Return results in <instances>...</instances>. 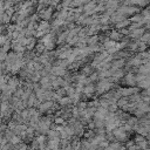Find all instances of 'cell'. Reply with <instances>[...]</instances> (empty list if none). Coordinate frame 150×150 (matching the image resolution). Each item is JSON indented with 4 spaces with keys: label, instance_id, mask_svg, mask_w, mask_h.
I'll return each instance as SVG.
<instances>
[{
    "label": "cell",
    "instance_id": "1",
    "mask_svg": "<svg viewBox=\"0 0 150 150\" xmlns=\"http://www.w3.org/2000/svg\"><path fill=\"white\" fill-rule=\"evenodd\" d=\"M54 12H55V9L48 6V7L43 8L41 12H39V13H36V14L39 15L40 19H42V21L49 22V20H52V16H53V13H54Z\"/></svg>",
    "mask_w": 150,
    "mask_h": 150
},
{
    "label": "cell",
    "instance_id": "2",
    "mask_svg": "<svg viewBox=\"0 0 150 150\" xmlns=\"http://www.w3.org/2000/svg\"><path fill=\"white\" fill-rule=\"evenodd\" d=\"M124 83L127 84L128 87H136V77H135V74H131V73H125V75L123 76V79L121 80V83ZM120 83V86H121Z\"/></svg>",
    "mask_w": 150,
    "mask_h": 150
},
{
    "label": "cell",
    "instance_id": "3",
    "mask_svg": "<svg viewBox=\"0 0 150 150\" xmlns=\"http://www.w3.org/2000/svg\"><path fill=\"white\" fill-rule=\"evenodd\" d=\"M67 73V69H63L61 67H57V66H53L52 67V70H50V74L56 76V77H63Z\"/></svg>",
    "mask_w": 150,
    "mask_h": 150
},
{
    "label": "cell",
    "instance_id": "4",
    "mask_svg": "<svg viewBox=\"0 0 150 150\" xmlns=\"http://www.w3.org/2000/svg\"><path fill=\"white\" fill-rule=\"evenodd\" d=\"M108 38H109V40H111V41H114V42H121L122 39H123V36H122V35L120 34V32L116 30V29H111V30L109 32Z\"/></svg>",
    "mask_w": 150,
    "mask_h": 150
},
{
    "label": "cell",
    "instance_id": "5",
    "mask_svg": "<svg viewBox=\"0 0 150 150\" xmlns=\"http://www.w3.org/2000/svg\"><path fill=\"white\" fill-rule=\"evenodd\" d=\"M118 6H120V1H116V0H114V1H105L104 2L105 9H111L114 12H116V9L118 8Z\"/></svg>",
    "mask_w": 150,
    "mask_h": 150
},
{
    "label": "cell",
    "instance_id": "6",
    "mask_svg": "<svg viewBox=\"0 0 150 150\" xmlns=\"http://www.w3.org/2000/svg\"><path fill=\"white\" fill-rule=\"evenodd\" d=\"M26 128H27V125H26V124H16L12 131H13V134H14L15 136H19V137H20V136H21V134L26 131Z\"/></svg>",
    "mask_w": 150,
    "mask_h": 150
},
{
    "label": "cell",
    "instance_id": "7",
    "mask_svg": "<svg viewBox=\"0 0 150 150\" xmlns=\"http://www.w3.org/2000/svg\"><path fill=\"white\" fill-rule=\"evenodd\" d=\"M57 104L60 105V108H64V107H68V105H71V101L68 96H63L61 97L59 101H57Z\"/></svg>",
    "mask_w": 150,
    "mask_h": 150
},
{
    "label": "cell",
    "instance_id": "8",
    "mask_svg": "<svg viewBox=\"0 0 150 150\" xmlns=\"http://www.w3.org/2000/svg\"><path fill=\"white\" fill-rule=\"evenodd\" d=\"M149 66H150V64L146 63V64H141L139 67H137V74L148 76V75H149Z\"/></svg>",
    "mask_w": 150,
    "mask_h": 150
},
{
    "label": "cell",
    "instance_id": "9",
    "mask_svg": "<svg viewBox=\"0 0 150 150\" xmlns=\"http://www.w3.org/2000/svg\"><path fill=\"white\" fill-rule=\"evenodd\" d=\"M94 73V68L90 66V64H84V66H82V68H81V74H83V75H86L87 77L90 75V74H93Z\"/></svg>",
    "mask_w": 150,
    "mask_h": 150
},
{
    "label": "cell",
    "instance_id": "10",
    "mask_svg": "<svg viewBox=\"0 0 150 150\" xmlns=\"http://www.w3.org/2000/svg\"><path fill=\"white\" fill-rule=\"evenodd\" d=\"M129 25H130L129 19H125V20H123V21H121V22L114 25V27L116 28V30H120V29H123V28H128Z\"/></svg>",
    "mask_w": 150,
    "mask_h": 150
},
{
    "label": "cell",
    "instance_id": "11",
    "mask_svg": "<svg viewBox=\"0 0 150 150\" xmlns=\"http://www.w3.org/2000/svg\"><path fill=\"white\" fill-rule=\"evenodd\" d=\"M129 21L130 23H137V22H142L143 21V16L141 15V13H136L134 15H131L129 18Z\"/></svg>",
    "mask_w": 150,
    "mask_h": 150
},
{
    "label": "cell",
    "instance_id": "12",
    "mask_svg": "<svg viewBox=\"0 0 150 150\" xmlns=\"http://www.w3.org/2000/svg\"><path fill=\"white\" fill-rule=\"evenodd\" d=\"M98 43V35H93V36H88L87 39V46L88 47H91V46H95Z\"/></svg>",
    "mask_w": 150,
    "mask_h": 150
},
{
    "label": "cell",
    "instance_id": "13",
    "mask_svg": "<svg viewBox=\"0 0 150 150\" xmlns=\"http://www.w3.org/2000/svg\"><path fill=\"white\" fill-rule=\"evenodd\" d=\"M149 84H150V81H149V79H146V80H143L141 82H137L136 87L139 90H143V89H149Z\"/></svg>",
    "mask_w": 150,
    "mask_h": 150
},
{
    "label": "cell",
    "instance_id": "14",
    "mask_svg": "<svg viewBox=\"0 0 150 150\" xmlns=\"http://www.w3.org/2000/svg\"><path fill=\"white\" fill-rule=\"evenodd\" d=\"M139 41L141 42H143V43H145V45H149V41H150V34H149V32L146 30L141 38H139Z\"/></svg>",
    "mask_w": 150,
    "mask_h": 150
},
{
    "label": "cell",
    "instance_id": "15",
    "mask_svg": "<svg viewBox=\"0 0 150 150\" xmlns=\"http://www.w3.org/2000/svg\"><path fill=\"white\" fill-rule=\"evenodd\" d=\"M14 136H15V135H14V134H13V131H12V130H9V129H6V130L4 131V138H6L8 142H9Z\"/></svg>",
    "mask_w": 150,
    "mask_h": 150
},
{
    "label": "cell",
    "instance_id": "16",
    "mask_svg": "<svg viewBox=\"0 0 150 150\" xmlns=\"http://www.w3.org/2000/svg\"><path fill=\"white\" fill-rule=\"evenodd\" d=\"M9 143L12 144V145H18V144H20V143H22V139L19 137V136H14L11 141H9Z\"/></svg>",
    "mask_w": 150,
    "mask_h": 150
},
{
    "label": "cell",
    "instance_id": "17",
    "mask_svg": "<svg viewBox=\"0 0 150 150\" xmlns=\"http://www.w3.org/2000/svg\"><path fill=\"white\" fill-rule=\"evenodd\" d=\"M76 107H77L79 111H82V110H84V109L87 108V101H80V102L76 104Z\"/></svg>",
    "mask_w": 150,
    "mask_h": 150
},
{
    "label": "cell",
    "instance_id": "18",
    "mask_svg": "<svg viewBox=\"0 0 150 150\" xmlns=\"http://www.w3.org/2000/svg\"><path fill=\"white\" fill-rule=\"evenodd\" d=\"M107 110H108V112H116L118 110V107L116 105V103H112V104H109Z\"/></svg>",
    "mask_w": 150,
    "mask_h": 150
},
{
    "label": "cell",
    "instance_id": "19",
    "mask_svg": "<svg viewBox=\"0 0 150 150\" xmlns=\"http://www.w3.org/2000/svg\"><path fill=\"white\" fill-rule=\"evenodd\" d=\"M22 94H23V89H22V88H18V89H16V90L14 91V94H13V96L20 100V97H21V95H22Z\"/></svg>",
    "mask_w": 150,
    "mask_h": 150
},
{
    "label": "cell",
    "instance_id": "20",
    "mask_svg": "<svg viewBox=\"0 0 150 150\" xmlns=\"http://www.w3.org/2000/svg\"><path fill=\"white\" fill-rule=\"evenodd\" d=\"M53 123H55L56 125H62V124L64 123V120H63L62 117H54Z\"/></svg>",
    "mask_w": 150,
    "mask_h": 150
},
{
    "label": "cell",
    "instance_id": "21",
    "mask_svg": "<svg viewBox=\"0 0 150 150\" xmlns=\"http://www.w3.org/2000/svg\"><path fill=\"white\" fill-rule=\"evenodd\" d=\"M56 91V94L60 96V97H63V96H66V89L64 88H59L57 90H55Z\"/></svg>",
    "mask_w": 150,
    "mask_h": 150
},
{
    "label": "cell",
    "instance_id": "22",
    "mask_svg": "<svg viewBox=\"0 0 150 150\" xmlns=\"http://www.w3.org/2000/svg\"><path fill=\"white\" fill-rule=\"evenodd\" d=\"M7 39H8V38H7V35H6V34H0V47H1L6 41H7Z\"/></svg>",
    "mask_w": 150,
    "mask_h": 150
},
{
    "label": "cell",
    "instance_id": "23",
    "mask_svg": "<svg viewBox=\"0 0 150 150\" xmlns=\"http://www.w3.org/2000/svg\"><path fill=\"white\" fill-rule=\"evenodd\" d=\"M6 56H7V53H5V52H0V62H5Z\"/></svg>",
    "mask_w": 150,
    "mask_h": 150
},
{
    "label": "cell",
    "instance_id": "24",
    "mask_svg": "<svg viewBox=\"0 0 150 150\" xmlns=\"http://www.w3.org/2000/svg\"><path fill=\"white\" fill-rule=\"evenodd\" d=\"M28 150H35V149H32V148H28Z\"/></svg>",
    "mask_w": 150,
    "mask_h": 150
},
{
    "label": "cell",
    "instance_id": "25",
    "mask_svg": "<svg viewBox=\"0 0 150 150\" xmlns=\"http://www.w3.org/2000/svg\"><path fill=\"white\" fill-rule=\"evenodd\" d=\"M73 150H80V149H73Z\"/></svg>",
    "mask_w": 150,
    "mask_h": 150
}]
</instances>
